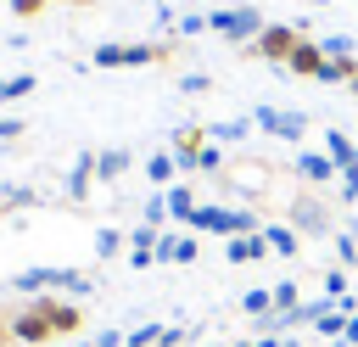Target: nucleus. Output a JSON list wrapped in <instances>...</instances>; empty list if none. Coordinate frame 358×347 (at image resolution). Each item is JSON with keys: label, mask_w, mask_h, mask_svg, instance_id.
<instances>
[{"label": "nucleus", "mask_w": 358, "mask_h": 347, "mask_svg": "<svg viewBox=\"0 0 358 347\" xmlns=\"http://www.w3.org/2000/svg\"><path fill=\"white\" fill-rule=\"evenodd\" d=\"M336 347H347V341H336Z\"/></svg>", "instance_id": "nucleus-45"}, {"label": "nucleus", "mask_w": 358, "mask_h": 347, "mask_svg": "<svg viewBox=\"0 0 358 347\" xmlns=\"http://www.w3.org/2000/svg\"><path fill=\"white\" fill-rule=\"evenodd\" d=\"M179 56V39H140V45H123V39H106L95 45L90 67H106V73H123V67H162Z\"/></svg>", "instance_id": "nucleus-2"}, {"label": "nucleus", "mask_w": 358, "mask_h": 347, "mask_svg": "<svg viewBox=\"0 0 358 347\" xmlns=\"http://www.w3.org/2000/svg\"><path fill=\"white\" fill-rule=\"evenodd\" d=\"M84 330V308L62 291H39V297H22L11 308V341L17 347H50L62 336H78Z\"/></svg>", "instance_id": "nucleus-1"}, {"label": "nucleus", "mask_w": 358, "mask_h": 347, "mask_svg": "<svg viewBox=\"0 0 358 347\" xmlns=\"http://www.w3.org/2000/svg\"><path fill=\"white\" fill-rule=\"evenodd\" d=\"M252 129H257L252 118H213V123H201L207 140H229V146H235V140H252Z\"/></svg>", "instance_id": "nucleus-15"}, {"label": "nucleus", "mask_w": 358, "mask_h": 347, "mask_svg": "<svg viewBox=\"0 0 358 347\" xmlns=\"http://www.w3.org/2000/svg\"><path fill=\"white\" fill-rule=\"evenodd\" d=\"M252 123H257L263 134L285 140V146H296V140L308 134V118H302V112H280V106H257V112H252Z\"/></svg>", "instance_id": "nucleus-7"}, {"label": "nucleus", "mask_w": 358, "mask_h": 347, "mask_svg": "<svg viewBox=\"0 0 358 347\" xmlns=\"http://www.w3.org/2000/svg\"><path fill=\"white\" fill-rule=\"evenodd\" d=\"M308 6H330V0H308Z\"/></svg>", "instance_id": "nucleus-43"}, {"label": "nucleus", "mask_w": 358, "mask_h": 347, "mask_svg": "<svg viewBox=\"0 0 358 347\" xmlns=\"http://www.w3.org/2000/svg\"><path fill=\"white\" fill-rule=\"evenodd\" d=\"M11 291H17V297H39V291L90 297V291H95V280H90L84 269H50V263H39V269H17V274H11Z\"/></svg>", "instance_id": "nucleus-3"}, {"label": "nucleus", "mask_w": 358, "mask_h": 347, "mask_svg": "<svg viewBox=\"0 0 358 347\" xmlns=\"http://www.w3.org/2000/svg\"><path fill=\"white\" fill-rule=\"evenodd\" d=\"M324 62H330V56H324V45L302 34V39L291 45V62H285V73H296V78H319V67H324Z\"/></svg>", "instance_id": "nucleus-9"}, {"label": "nucleus", "mask_w": 358, "mask_h": 347, "mask_svg": "<svg viewBox=\"0 0 358 347\" xmlns=\"http://www.w3.org/2000/svg\"><path fill=\"white\" fill-rule=\"evenodd\" d=\"M22 129H28L22 118H0V140H22Z\"/></svg>", "instance_id": "nucleus-35"}, {"label": "nucleus", "mask_w": 358, "mask_h": 347, "mask_svg": "<svg viewBox=\"0 0 358 347\" xmlns=\"http://www.w3.org/2000/svg\"><path fill=\"white\" fill-rule=\"evenodd\" d=\"M263 22H268V17H263L257 6H229V11H207V28H213L218 39H229L235 50H241L246 39H257V34H263Z\"/></svg>", "instance_id": "nucleus-4"}, {"label": "nucleus", "mask_w": 358, "mask_h": 347, "mask_svg": "<svg viewBox=\"0 0 358 347\" xmlns=\"http://www.w3.org/2000/svg\"><path fill=\"white\" fill-rule=\"evenodd\" d=\"M95 347H129V336H123V330H101V336H95Z\"/></svg>", "instance_id": "nucleus-37"}, {"label": "nucleus", "mask_w": 358, "mask_h": 347, "mask_svg": "<svg viewBox=\"0 0 358 347\" xmlns=\"http://www.w3.org/2000/svg\"><path fill=\"white\" fill-rule=\"evenodd\" d=\"M319 45H324V56H358V39L352 34H324Z\"/></svg>", "instance_id": "nucleus-30"}, {"label": "nucleus", "mask_w": 358, "mask_h": 347, "mask_svg": "<svg viewBox=\"0 0 358 347\" xmlns=\"http://www.w3.org/2000/svg\"><path fill=\"white\" fill-rule=\"evenodd\" d=\"M140 213H145V224H151V229H162V224H168V196H162V190H157V196H145V207H140Z\"/></svg>", "instance_id": "nucleus-27"}, {"label": "nucleus", "mask_w": 358, "mask_h": 347, "mask_svg": "<svg viewBox=\"0 0 358 347\" xmlns=\"http://www.w3.org/2000/svg\"><path fill=\"white\" fill-rule=\"evenodd\" d=\"M263 235H268V252H280V257H296V252H302V241H296L291 224H268Z\"/></svg>", "instance_id": "nucleus-21"}, {"label": "nucleus", "mask_w": 358, "mask_h": 347, "mask_svg": "<svg viewBox=\"0 0 358 347\" xmlns=\"http://www.w3.org/2000/svg\"><path fill=\"white\" fill-rule=\"evenodd\" d=\"M129 168H134V151H129V146H106V151H95V179L112 185V179H123Z\"/></svg>", "instance_id": "nucleus-11"}, {"label": "nucleus", "mask_w": 358, "mask_h": 347, "mask_svg": "<svg viewBox=\"0 0 358 347\" xmlns=\"http://www.w3.org/2000/svg\"><path fill=\"white\" fill-rule=\"evenodd\" d=\"M196 235H157V263H196Z\"/></svg>", "instance_id": "nucleus-13"}, {"label": "nucleus", "mask_w": 358, "mask_h": 347, "mask_svg": "<svg viewBox=\"0 0 358 347\" xmlns=\"http://www.w3.org/2000/svg\"><path fill=\"white\" fill-rule=\"evenodd\" d=\"M162 6H173V0H162Z\"/></svg>", "instance_id": "nucleus-44"}, {"label": "nucleus", "mask_w": 358, "mask_h": 347, "mask_svg": "<svg viewBox=\"0 0 358 347\" xmlns=\"http://www.w3.org/2000/svg\"><path fill=\"white\" fill-rule=\"evenodd\" d=\"M196 168H207V174H213V168H224V151L207 140V146H201V157H196Z\"/></svg>", "instance_id": "nucleus-33"}, {"label": "nucleus", "mask_w": 358, "mask_h": 347, "mask_svg": "<svg viewBox=\"0 0 358 347\" xmlns=\"http://www.w3.org/2000/svg\"><path fill=\"white\" fill-rule=\"evenodd\" d=\"M179 34H213L207 17H179Z\"/></svg>", "instance_id": "nucleus-36"}, {"label": "nucleus", "mask_w": 358, "mask_h": 347, "mask_svg": "<svg viewBox=\"0 0 358 347\" xmlns=\"http://www.w3.org/2000/svg\"><path fill=\"white\" fill-rule=\"evenodd\" d=\"M336 263L341 269H358V224L352 229H336Z\"/></svg>", "instance_id": "nucleus-23"}, {"label": "nucleus", "mask_w": 358, "mask_h": 347, "mask_svg": "<svg viewBox=\"0 0 358 347\" xmlns=\"http://www.w3.org/2000/svg\"><path fill=\"white\" fill-rule=\"evenodd\" d=\"M162 196H168V218H179V224H190V213L201 207V201H196V185H190V179H179V185H168Z\"/></svg>", "instance_id": "nucleus-17"}, {"label": "nucleus", "mask_w": 358, "mask_h": 347, "mask_svg": "<svg viewBox=\"0 0 358 347\" xmlns=\"http://www.w3.org/2000/svg\"><path fill=\"white\" fill-rule=\"evenodd\" d=\"M257 347H302L296 336H257Z\"/></svg>", "instance_id": "nucleus-38"}, {"label": "nucleus", "mask_w": 358, "mask_h": 347, "mask_svg": "<svg viewBox=\"0 0 358 347\" xmlns=\"http://www.w3.org/2000/svg\"><path fill=\"white\" fill-rule=\"evenodd\" d=\"M291 174H296V179H308V185H336V174H341V168H336L324 151H296Z\"/></svg>", "instance_id": "nucleus-10"}, {"label": "nucleus", "mask_w": 358, "mask_h": 347, "mask_svg": "<svg viewBox=\"0 0 358 347\" xmlns=\"http://www.w3.org/2000/svg\"><path fill=\"white\" fill-rule=\"evenodd\" d=\"M347 319H352V313H341V308H330V313H324V319H319L313 330H319V336H330V341H341V330H347Z\"/></svg>", "instance_id": "nucleus-29"}, {"label": "nucleus", "mask_w": 358, "mask_h": 347, "mask_svg": "<svg viewBox=\"0 0 358 347\" xmlns=\"http://www.w3.org/2000/svg\"><path fill=\"white\" fill-rule=\"evenodd\" d=\"M6 6H11V11H17V17H22V22H28V17H39V11H45V6H50V0H6Z\"/></svg>", "instance_id": "nucleus-34"}, {"label": "nucleus", "mask_w": 358, "mask_h": 347, "mask_svg": "<svg viewBox=\"0 0 358 347\" xmlns=\"http://www.w3.org/2000/svg\"><path fill=\"white\" fill-rule=\"evenodd\" d=\"M179 90H185V95H207V90H213V78H207V73H185V78H179Z\"/></svg>", "instance_id": "nucleus-32"}, {"label": "nucleus", "mask_w": 358, "mask_h": 347, "mask_svg": "<svg viewBox=\"0 0 358 347\" xmlns=\"http://www.w3.org/2000/svg\"><path fill=\"white\" fill-rule=\"evenodd\" d=\"M145 174H151V185L162 190V185L179 174V157H173V151H151V157H145Z\"/></svg>", "instance_id": "nucleus-20"}, {"label": "nucleus", "mask_w": 358, "mask_h": 347, "mask_svg": "<svg viewBox=\"0 0 358 347\" xmlns=\"http://www.w3.org/2000/svg\"><path fill=\"white\" fill-rule=\"evenodd\" d=\"M229 347H257V341H229Z\"/></svg>", "instance_id": "nucleus-41"}, {"label": "nucleus", "mask_w": 358, "mask_h": 347, "mask_svg": "<svg viewBox=\"0 0 358 347\" xmlns=\"http://www.w3.org/2000/svg\"><path fill=\"white\" fill-rule=\"evenodd\" d=\"M224 252H229V263H263V257H268V235H263V229H257V235H229Z\"/></svg>", "instance_id": "nucleus-14"}, {"label": "nucleus", "mask_w": 358, "mask_h": 347, "mask_svg": "<svg viewBox=\"0 0 358 347\" xmlns=\"http://www.w3.org/2000/svg\"><path fill=\"white\" fill-rule=\"evenodd\" d=\"M324 157H330L336 168L358 162V134H347V129H330V134H324Z\"/></svg>", "instance_id": "nucleus-18"}, {"label": "nucleus", "mask_w": 358, "mask_h": 347, "mask_svg": "<svg viewBox=\"0 0 358 347\" xmlns=\"http://www.w3.org/2000/svg\"><path fill=\"white\" fill-rule=\"evenodd\" d=\"M296 302H302V297H296V280H280V285H274V313H291Z\"/></svg>", "instance_id": "nucleus-31"}, {"label": "nucleus", "mask_w": 358, "mask_h": 347, "mask_svg": "<svg viewBox=\"0 0 358 347\" xmlns=\"http://www.w3.org/2000/svg\"><path fill=\"white\" fill-rule=\"evenodd\" d=\"M190 229H196V235H257V218H252V213H235V207L201 201V207L190 213Z\"/></svg>", "instance_id": "nucleus-6"}, {"label": "nucleus", "mask_w": 358, "mask_h": 347, "mask_svg": "<svg viewBox=\"0 0 358 347\" xmlns=\"http://www.w3.org/2000/svg\"><path fill=\"white\" fill-rule=\"evenodd\" d=\"M95 185V151H78V162L67 168V201H84Z\"/></svg>", "instance_id": "nucleus-12"}, {"label": "nucleus", "mask_w": 358, "mask_h": 347, "mask_svg": "<svg viewBox=\"0 0 358 347\" xmlns=\"http://www.w3.org/2000/svg\"><path fill=\"white\" fill-rule=\"evenodd\" d=\"M123 246H129V235H123V229H101V235H95V257H117Z\"/></svg>", "instance_id": "nucleus-25"}, {"label": "nucleus", "mask_w": 358, "mask_h": 347, "mask_svg": "<svg viewBox=\"0 0 358 347\" xmlns=\"http://www.w3.org/2000/svg\"><path fill=\"white\" fill-rule=\"evenodd\" d=\"M336 201H358V162H347L336 174Z\"/></svg>", "instance_id": "nucleus-26"}, {"label": "nucleus", "mask_w": 358, "mask_h": 347, "mask_svg": "<svg viewBox=\"0 0 358 347\" xmlns=\"http://www.w3.org/2000/svg\"><path fill=\"white\" fill-rule=\"evenodd\" d=\"M341 341H347V347H358V313L347 319V330H341Z\"/></svg>", "instance_id": "nucleus-39"}, {"label": "nucleus", "mask_w": 358, "mask_h": 347, "mask_svg": "<svg viewBox=\"0 0 358 347\" xmlns=\"http://www.w3.org/2000/svg\"><path fill=\"white\" fill-rule=\"evenodd\" d=\"M241 313H252V319H263V313H274V291H268V285H252V291L241 297Z\"/></svg>", "instance_id": "nucleus-22"}, {"label": "nucleus", "mask_w": 358, "mask_h": 347, "mask_svg": "<svg viewBox=\"0 0 358 347\" xmlns=\"http://www.w3.org/2000/svg\"><path fill=\"white\" fill-rule=\"evenodd\" d=\"M347 291H352V280H347V269H341V263H336V269H330V274H324V297H330V302H341V297H347Z\"/></svg>", "instance_id": "nucleus-28"}, {"label": "nucleus", "mask_w": 358, "mask_h": 347, "mask_svg": "<svg viewBox=\"0 0 358 347\" xmlns=\"http://www.w3.org/2000/svg\"><path fill=\"white\" fill-rule=\"evenodd\" d=\"M22 95H34V73H11V78H0V106H11V101H22Z\"/></svg>", "instance_id": "nucleus-24"}, {"label": "nucleus", "mask_w": 358, "mask_h": 347, "mask_svg": "<svg viewBox=\"0 0 358 347\" xmlns=\"http://www.w3.org/2000/svg\"><path fill=\"white\" fill-rule=\"evenodd\" d=\"M201 146H207V134H201V123H185V129L173 134V157H179V168H196V157H201Z\"/></svg>", "instance_id": "nucleus-16"}, {"label": "nucleus", "mask_w": 358, "mask_h": 347, "mask_svg": "<svg viewBox=\"0 0 358 347\" xmlns=\"http://www.w3.org/2000/svg\"><path fill=\"white\" fill-rule=\"evenodd\" d=\"M358 78V56H330L319 67V84H352Z\"/></svg>", "instance_id": "nucleus-19"}, {"label": "nucleus", "mask_w": 358, "mask_h": 347, "mask_svg": "<svg viewBox=\"0 0 358 347\" xmlns=\"http://www.w3.org/2000/svg\"><path fill=\"white\" fill-rule=\"evenodd\" d=\"M6 218H11V201H6V196H0V224H6Z\"/></svg>", "instance_id": "nucleus-40"}, {"label": "nucleus", "mask_w": 358, "mask_h": 347, "mask_svg": "<svg viewBox=\"0 0 358 347\" xmlns=\"http://www.w3.org/2000/svg\"><path fill=\"white\" fill-rule=\"evenodd\" d=\"M62 6H90V0H62Z\"/></svg>", "instance_id": "nucleus-42"}, {"label": "nucleus", "mask_w": 358, "mask_h": 347, "mask_svg": "<svg viewBox=\"0 0 358 347\" xmlns=\"http://www.w3.org/2000/svg\"><path fill=\"white\" fill-rule=\"evenodd\" d=\"M296 39H302V28H285V22H263V34L241 45V56H246V62H274V67H285Z\"/></svg>", "instance_id": "nucleus-5"}, {"label": "nucleus", "mask_w": 358, "mask_h": 347, "mask_svg": "<svg viewBox=\"0 0 358 347\" xmlns=\"http://www.w3.org/2000/svg\"><path fill=\"white\" fill-rule=\"evenodd\" d=\"M291 229L296 235H324L330 229V213H324V201L308 190V196H291Z\"/></svg>", "instance_id": "nucleus-8"}]
</instances>
